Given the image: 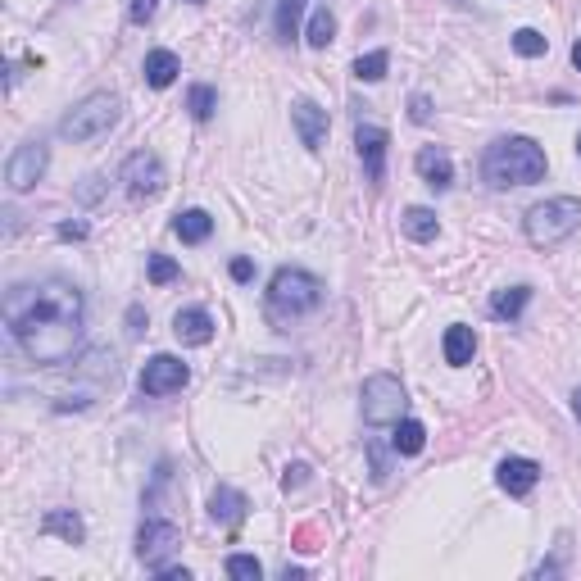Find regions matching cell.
I'll return each mask as SVG.
<instances>
[{
	"label": "cell",
	"mask_w": 581,
	"mask_h": 581,
	"mask_svg": "<svg viewBox=\"0 0 581 581\" xmlns=\"http://www.w3.org/2000/svg\"><path fill=\"white\" fill-rule=\"evenodd\" d=\"M191 382V368L182 364L178 355H155L146 368H141V391L146 395H173Z\"/></svg>",
	"instance_id": "cell-9"
},
{
	"label": "cell",
	"mask_w": 581,
	"mask_h": 581,
	"mask_svg": "<svg viewBox=\"0 0 581 581\" xmlns=\"http://www.w3.org/2000/svg\"><path fill=\"white\" fill-rule=\"evenodd\" d=\"M155 10H159V0H132V5H128L132 23H150V19H155Z\"/></svg>",
	"instance_id": "cell-31"
},
{
	"label": "cell",
	"mask_w": 581,
	"mask_h": 581,
	"mask_svg": "<svg viewBox=\"0 0 581 581\" xmlns=\"http://www.w3.org/2000/svg\"><path fill=\"white\" fill-rule=\"evenodd\" d=\"M291 119H296V132H300V141H305L309 150H323V141H327V109H318L314 100H296Z\"/></svg>",
	"instance_id": "cell-13"
},
{
	"label": "cell",
	"mask_w": 581,
	"mask_h": 581,
	"mask_svg": "<svg viewBox=\"0 0 581 581\" xmlns=\"http://www.w3.org/2000/svg\"><path fill=\"white\" fill-rule=\"evenodd\" d=\"M359 409H364V423H373V427L400 423V414H404V386H400V377L373 373L364 382V391H359Z\"/></svg>",
	"instance_id": "cell-6"
},
{
	"label": "cell",
	"mask_w": 581,
	"mask_h": 581,
	"mask_svg": "<svg viewBox=\"0 0 581 581\" xmlns=\"http://www.w3.org/2000/svg\"><path fill=\"white\" fill-rule=\"evenodd\" d=\"M114 123H119V100L100 91V96H87L82 105H73L69 114H64L60 137L64 141H91V137H105Z\"/></svg>",
	"instance_id": "cell-5"
},
{
	"label": "cell",
	"mask_w": 581,
	"mask_h": 581,
	"mask_svg": "<svg viewBox=\"0 0 581 581\" xmlns=\"http://www.w3.org/2000/svg\"><path fill=\"white\" fill-rule=\"evenodd\" d=\"M305 473H309V468H300V463H296V468H286L282 486H286V491H296V486H300V482H305Z\"/></svg>",
	"instance_id": "cell-36"
},
{
	"label": "cell",
	"mask_w": 581,
	"mask_h": 581,
	"mask_svg": "<svg viewBox=\"0 0 581 581\" xmlns=\"http://www.w3.org/2000/svg\"><path fill=\"white\" fill-rule=\"evenodd\" d=\"M191 5H200V0H191Z\"/></svg>",
	"instance_id": "cell-41"
},
{
	"label": "cell",
	"mask_w": 581,
	"mask_h": 581,
	"mask_svg": "<svg viewBox=\"0 0 581 581\" xmlns=\"http://www.w3.org/2000/svg\"><path fill=\"white\" fill-rule=\"evenodd\" d=\"M227 577L232 581H259L264 577V563H259L255 554H232V559H227Z\"/></svg>",
	"instance_id": "cell-27"
},
{
	"label": "cell",
	"mask_w": 581,
	"mask_h": 581,
	"mask_svg": "<svg viewBox=\"0 0 581 581\" xmlns=\"http://www.w3.org/2000/svg\"><path fill=\"white\" fill-rule=\"evenodd\" d=\"M173 277H178V264H173V259H168V255H150V282L164 286V282H173Z\"/></svg>",
	"instance_id": "cell-30"
},
{
	"label": "cell",
	"mask_w": 581,
	"mask_h": 581,
	"mask_svg": "<svg viewBox=\"0 0 581 581\" xmlns=\"http://www.w3.org/2000/svg\"><path fill=\"white\" fill-rule=\"evenodd\" d=\"M178 73H182V60L173 55V50H150V55H146V82H150V87H159V91L173 87Z\"/></svg>",
	"instance_id": "cell-17"
},
{
	"label": "cell",
	"mask_w": 581,
	"mask_h": 581,
	"mask_svg": "<svg viewBox=\"0 0 581 581\" xmlns=\"http://www.w3.org/2000/svg\"><path fill=\"white\" fill-rule=\"evenodd\" d=\"M409 114H414V123H427V119H432V105H427V96H414V100H409Z\"/></svg>",
	"instance_id": "cell-32"
},
{
	"label": "cell",
	"mask_w": 581,
	"mask_h": 581,
	"mask_svg": "<svg viewBox=\"0 0 581 581\" xmlns=\"http://www.w3.org/2000/svg\"><path fill=\"white\" fill-rule=\"evenodd\" d=\"M391 445H395V454H423V445H427V427L418 423V418H400V423H395Z\"/></svg>",
	"instance_id": "cell-22"
},
{
	"label": "cell",
	"mask_w": 581,
	"mask_h": 581,
	"mask_svg": "<svg viewBox=\"0 0 581 581\" xmlns=\"http://www.w3.org/2000/svg\"><path fill=\"white\" fill-rule=\"evenodd\" d=\"M173 232H178L187 246H200V241L214 232V218L205 214V209H187V214H178L173 218Z\"/></svg>",
	"instance_id": "cell-20"
},
{
	"label": "cell",
	"mask_w": 581,
	"mask_h": 581,
	"mask_svg": "<svg viewBox=\"0 0 581 581\" xmlns=\"http://www.w3.org/2000/svg\"><path fill=\"white\" fill-rule=\"evenodd\" d=\"M46 146L41 141H23L19 150L10 155V164H5V182H10L14 196H23V191H32L41 182V173H46Z\"/></svg>",
	"instance_id": "cell-8"
},
{
	"label": "cell",
	"mask_w": 581,
	"mask_h": 581,
	"mask_svg": "<svg viewBox=\"0 0 581 581\" xmlns=\"http://www.w3.org/2000/svg\"><path fill=\"white\" fill-rule=\"evenodd\" d=\"M473 355H477L473 327H450V332H445V364L463 368V364H473Z\"/></svg>",
	"instance_id": "cell-19"
},
{
	"label": "cell",
	"mask_w": 581,
	"mask_h": 581,
	"mask_svg": "<svg viewBox=\"0 0 581 581\" xmlns=\"http://www.w3.org/2000/svg\"><path fill=\"white\" fill-rule=\"evenodd\" d=\"M527 300H532V291L527 286H504V291H495V300H491V314L495 318H518L522 309H527Z\"/></svg>",
	"instance_id": "cell-23"
},
{
	"label": "cell",
	"mask_w": 581,
	"mask_h": 581,
	"mask_svg": "<svg viewBox=\"0 0 581 581\" xmlns=\"http://www.w3.org/2000/svg\"><path fill=\"white\" fill-rule=\"evenodd\" d=\"M60 237L64 241H82V237H87V223H60Z\"/></svg>",
	"instance_id": "cell-35"
},
{
	"label": "cell",
	"mask_w": 581,
	"mask_h": 581,
	"mask_svg": "<svg viewBox=\"0 0 581 581\" xmlns=\"http://www.w3.org/2000/svg\"><path fill=\"white\" fill-rule=\"evenodd\" d=\"M250 500L241 491H232V486H218L214 495H209V518L214 522H227V527H237L241 518H246Z\"/></svg>",
	"instance_id": "cell-16"
},
{
	"label": "cell",
	"mask_w": 581,
	"mask_h": 581,
	"mask_svg": "<svg viewBox=\"0 0 581 581\" xmlns=\"http://www.w3.org/2000/svg\"><path fill=\"white\" fill-rule=\"evenodd\" d=\"M300 19H305V0H277V37L296 41L300 37Z\"/></svg>",
	"instance_id": "cell-24"
},
{
	"label": "cell",
	"mask_w": 581,
	"mask_h": 581,
	"mask_svg": "<svg viewBox=\"0 0 581 581\" xmlns=\"http://www.w3.org/2000/svg\"><path fill=\"white\" fill-rule=\"evenodd\" d=\"M482 178L495 191L504 187H527V182L545 178V150L532 137H500L495 146H486L482 155Z\"/></svg>",
	"instance_id": "cell-2"
},
{
	"label": "cell",
	"mask_w": 581,
	"mask_h": 581,
	"mask_svg": "<svg viewBox=\"0 0 581 581\" xmlns=\"http://www.w3.org/2000/svg\"><path fill=\"white\" fill-rule=\"evenodd\" d=\"M5 323L19 350L41 368L69 364L82 350V327H87V300L64 277H41L19 282L5 296Z\"/></svg>",
	"instance_id": "cell-1"
},
{
	"label": "cell",
	"mask_w": 581,
	"mask_h": 581,
	"mask_svg": "<svg viewBox=\"0 0 581 581\" xmlns=\"http://www.w3.org/2000/svg\"><path fill=\"white\" fill-rule=\"evenodd\" d=\"M232 277H237V282H250V277H255V264H250V259H232Z\"/></svg>",
	"instance_id": "cell-34"
},
{
	"label": "cell",
	"mask_w": 581,
	"mask_h": 581,
	"mask_svg": "<svg viewBox=\"0 0 581 581\" xmlns=\"http://www.w3.org/2000/svg\"><path fill=\"white\" fill-rule=\"evenodd\" d=\"M572 414H577V423H581V391L572 395Z\"/></svg>",
	"instance_id": "cell-38"
},
{
	"label": "cell",
	"mask_w": 581,
	"mask_h": 581,
	"mask_svg": "<svg viewBox=\"0 0 581 581\" xmlns=\"http://www.w3.org/2000/svg\"><path fill=\"white\" fill-rule=\"evenodd\" d=\"M522 227H527V241H532V246H559L563 237H572L581 227V200L577 196L541 200V205L527 209Z\"/></svg>",
	"instance_id": "cell-4"
},
{
	"label": "cell",
	"mask_w": 581,
	"mask_h": 581,
	"mask_svg": "<svg viewBox=\"0 0 581 581\" xmlns=\"http://www.w3.org/2000/svg\"><path fill=\"white\" fill-rule=\"evenodd\" d=\"M332 37H336V14L332 10H318L314 19H309V28H305V41L314 50H327V46H332Z\"/></svg>",
	"instance_id": "cell-25"
},
{
	"label": "cell",
	"mask_w": 581,
	"mask_h": 581,
	"mask_svg": "<svg viewBox=\"0 0 581 581\" xmlns=\"http://www.w3.org/2000/svg\"><path fill=\"white\" fill-rule=\"evenodd\" d=\"M572 64H577V69H581V41H577V46H572Z\"/></svg>",
	"instance_id": "cell-39"
},
{
	"label": "cell",
	"mask_w": 581,
	"mask_h": 581,
	"mask_svg": "<svg viewBox=\"0 0 581 581\" xmlns=\"http://www.w3.org/2000/svg\"><path fill=\"white\" fill-rule=\"evenodd\" d=\"M178 550H182V532L173 527V522H164V518H146V522H141L137 559L146 563L150 572H155L159 563H168V554H178Z\"/></svg>",
	"instance_id": "cell-7"
},
{
	"label": "cell",
	"mask_w": 581,
	"mask_h": 581,
	"mask_svg": "<svg viewBox=\"0 0 581 581\" xmlns=\"http://www.w3.org/2000/svg\"><path fill=\"white\" fill-rule=\"evenodd\" d=\"M123 182H128L132 200H150L164 191V164H159L155 155H146V150H137V155L123 164Z\"/></svg>",
	"instance_id": "cell-10"
},
{
	"label": "cell",
	"mask_w": 581,
	"mask_h": 581,
	"mask_svg": "<svg viewBox=\"0 0 581 581\" xmlns=\"http://www.w3.org/2000/svg\"><path fill=\"white\" fill-rule=\"evenodd\" d=\"M577 150H581V137H577Z\"/></svg>",
	"instance_id": "cell-40"
},
{
	"label": "cell",
	"mask_w": 581,
	"mask_h": 581,
	"mask_svg": "<svg viewBox=\"0 0 581 581\" xmlns=\"http://www.w3.org/2000/svg\"><path fill=\"white\" fill-rule=\"evenodd\" d=\"M128 323H132V336L146 332V327H141V309H128Z\"/></svg>",
	"instance_id": "cell-37"
},
{
	"label": "cell",
	"mask_w": 581,
	"mask_h": 581,
	"mask_svg": "<svg viewBox=\"0 0 581 581\" xmlns=\"http://www.w3.org/2000/svg\"><path fill=\"white\" fill-rule=\"evenodd\" d=\"M155 577H164V581H191V572L187 568H173V563H159Z\"/></svg>",
	"instance_id": "cell-33"
},
{
	"label": "cell",
	"mask_w": 581,
	"mask_h": 581,
	"mask_svg": "<svg viewBox=\"0 0 581 581\" xmlns=\"http://www.w3.org/2000/svg\"><path fill=\"white\" fill-rule=\"evenodd\" d=\"M495 482L509 495H532L536 482H541V463L536 459H504L500 468H495Z\"/></svg>",
	"instance_id": "cell-12"
},
{
	"label": "cell",
	"mask_w": 581,
	"mask_h": 581,
	"mask_svg": "<svg viewBox=\"0 0 581 581\" xmlns=\"http://www.w3.org/2000/svg\"><path fill=\"white\" fill-rule=\"evenodd\" d=\"M545 46H550V41H545L536 28H518V32H513V50H518V55H527V60L545 55Z\"/></svg>",
	"instance_id": "cell-29"
},
{
	"label": "cell",
	"mask_w": 581,
	"mask_h": 581,
	"mask_svg": "<svg viewBox=\"0 0 581 581\" xmlns=\"http://www.w3.org/2000/svg\"><path fill=\"white\" fill-rule=\"evenodd\" d=\"M173 336H178L182 345H209L214 341V318H209L205 309H178V314H173Z\"/></svg>",
	"instance_id": "cell-14"
},
{
	"label": "cell",
	"mask_w": 581,
	"mask_h": 581,
	"mask_svg": "<svg viewBox=\"0 0 581 581\" xmlns=\"http://www.w3.org/2000/svg\"><path fill=\"white\" fill-rule=\"evenodd\" d=\"M323 305V282L305 268H277L268 282V318L273 323H296Z\"/></svg>",
	"instance_id": "cell-3"
},
{
	"label": "cell",
	"mask_w": 581,
	"mask_h": 581,
	"mask_svg": "<svg viewBox=\"0 0 581 581\" xmlns=\"http://www.w3.org/2000/svg\"><path fill=\"white\" fill-rule=\"evenodd\" d=\"M41 532H46V536H64L69 545L87 541V527H82V518H78V513H69V509H50L46 518H41Z\"/></svg>",
	"instance_id": "cell-18"
},
{
	"label": "cell",
	"mask_w": 581,
	"mask_h": 581,
	"mask_svg": "<svg viewBox=\"0 0 581 581\" xmlns=\"http://www.w3.org/2000/svg\"><path fill=\"white\" fill-rule=\"evenodd\" d=\"M414 164H418V173H423V182L432 191H445L454 182V164H450V155H445L441 146H423Z\"/></svg>",
	"instance_id": "cell-15"
},
{
	"label": "cell",
	"mask_w": 581,
	"mask_h": 581,
	"mask_svg": "<svg viewBox=\"0 0 581 581\" xmlns=\"http://www.w3.org/2000/svg\"><path fill=\"white\" fill-rule=\"evenodd\" d=\"M355 146H359V159H364L368 182H382L386 178V146H391L386 128H377V123H364V128L355 132Z\"/></svg>",
	"instance_id": "cell-11"
},
{
	"label": "cell",
	"mask_w": 581,
	"mask_h": 581,
	"mask_svg": "<svg viewBox=\"0 0 581 581\" xmlns=\"http://www.w3.org/2000/svg\"><path fill=\"white\" fill-rule=\"evenodd\" d=\"M386 69H391V55H386V50H373V55H359V60H355V78L359 82H382Z\"/></svg>",
	"instance_id": "cell-26"
},
{
	"label": "cell",
	"mask_w": 581,
	"mask_h": 581,
	"mask_svg": "<svg viewBox=\"0 0 581 581\" xmlns=\"http://www.w3.org/2000/svg\"><path fill=\"white\" fill-rule=\"evenodd\" d=\"M214 105H218L214 87H191V96H187V109H191V119L209 123V119H214Z\"/></svg>",
	"instance_id": "cell-28"
},
{
	"label": "cell",
	"mask_w": 581,
	"mask_h": 581,
	"mask_svg": "<svg viewBox=\"0 0 581 581\" xmlns=\"http://www.w3.org/2000/svg\"><path fill=\"white\" fill-rule=\"evenodd\" d=\"M404 237H414V241H436V232H441V223H436V214L427 205H414V209H404Z\"/></svg>",
	"instance_id": "cell-21"
}]
</instances>
